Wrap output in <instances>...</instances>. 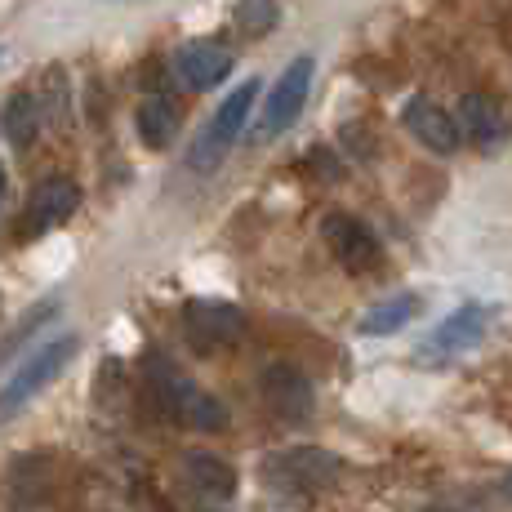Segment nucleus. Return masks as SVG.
<instances>
[{"instance_id": "nucleus-16", "label": "nucleus", "mask_w": 512, "mask_h": 512, "mask_svg": "<svg viewBox=\"0 0 512 512\" xmlns=\"http://www.w3.org/2000/svg\"><path fill=\"white\" fill-rule=\"evenodd\" d=\"M419 308H423V299L415 290H401V294H392V299H383V303H374V308L361 317V334L366 339H383V334H397V330H406L410 321L419 317Z\"/></svg>"}, {"instance_id": "nucleus-4", "label": "nucleus", "mask_w": 512, "mask_h": 512, "mask_svg": "<svg viewBox=\"0 0 512 512\" xmlns=\"http://www.w3.org/2000/svg\"><path fill=\"white\" fill-rule=\"evenodd\" d=\"M259 90H263L259 81H245V85H236V90L223 98L219 112L210 116V125H205L201 139H196L192 152H187V165H192V170H214V165L232 152V143L241 139L245 125H250V112H254Z\"/></svg>"}, {"instance_id": "nucleus-10", "label": "nucleus", "mask_w": 512, "mask_h": 512, "mask_svg": "<svg viewBox=\"0 0 512 512\" xmlns=\"http://www.w3.org/2000/svg\"><path fill=\"white\" fill-rule=\"evenodd\" d=\"M321 236H326L330 254H334V259H339L348 272H370V268H379L383 245H379V236L370 232V223L352 219V214H326V223H321Z\"/></svg>"}, {"instance_id": "nucleus-9", "label": "nucleus", "mask_w": 512, "mask_h": 512, "mask_svg": "<svg viewBox=\"0 0 512 512\" xmlns=\"http://www.w3.org/2000/svg\"><path fill=\"white\" fill-rule=\"evenodd\" d=\"M259 388H263L268 410L285 423H303V419H312V410H317V388H312L308 374L299 366H290V361H272V366L263 370Z\"/></svg>"}, {"instance_id": "nucleus-12", "label": "nucleus", "mask_w": 512, "mask_h": 512, "mask_svg": "<svg viewBox=\"0 0 512 512\" xmlns=\"http://www.w3.org/2000/svg\"><path fill=\"white\" fill-rule=\"evenodd\" d=\"M455 121H459V134L477 147H499L512 134V112L504 98L495 94H464L455 107Z\"/></svg>"}, {"instance_id": "nucleus-13", "label": "nucleus", "mask_w": 512, "mask_h": 512, "mask_svg": "<svg viewBox=\"0 0 512 512\" xmlns=\"http://www.w3.org/2000/svg\"><path fill=\"white\" fill-rule=\"evenodd\" d=\"M490 326V308L486 303H464V308H455L446 321H441L437 330L428 334V339L419 343V357H455V352H468L481 343V334Z\"/></svg>"}, {"instance_id": "nucleus-6", "label": "nucleus", "mask_w": 512, "mask_h": 512, "mask_svg": "<svg viewBox=\"0 0 512 512\" xmlns=\"http://www.w3.org/2000/svg\"><path fill=\"white\" fill-rule=\"evenodd\" d=\"M183 334L201 357H214V352H228L241 343L245 312L228 299H192L183 308Z\"/></svg>"}, {"instance_id": "nucleus-1", "label": "nucleus", "mask_w": 512, "mask_h": 512, "mask_svg": "<svg viewBox=\"0 0 512 512\" xmlns=\"http://www.w3.org/2000/svg\"><path fill=\"white\" fill-rule=\"evenodd\" d=\"M143 374H147V388H152L156 406H161L170 419H179L183 428L219 432L223 423H228V406H223L214 392H205L201 383L187 379L170 357H156L152 352V357L143 361Z\"/></svg>"}, {"instance_id": "nucleus-2", "label": "nucleus", "mask_w": 512, "mask_h": 512, "mask_svg": "<svg viewBox=\"0 0 512 512\" xmlns=\"http://www.w3.org/2000/svg\"><path fill=\"white\" fill-rule=\"evenodd\" d=\"M263 481L277 486L281 495L312 499V495H326L330 486L343 481V459L321 446H290L263 464Z\"/></svg>"}, {"instance_id": "nucleus-20", "label": "nucleus", "mask_w": 512, "mask_h": 512, "mask_svg": "<svg viewBox=\"0 0 512 512\" xmlns=\"http://www.w3.org/2000/svg\"><path fill=\"white\" fill-rule=\"evenodd\" d=\"M504 495L512 499V472H508V481H504Z\"/></svg>"}, {"instance_id": "nucleus-7", "label": "nucleus", "mask_w": 512, "mask_h": 512, "mask_svg": "<svg viewBox=\"0 0 512 512\" xmlns=\"http://www.w3.org/2000/svg\"><path fill=\"white\" fill-rule=\"evenodd\" d=\"M179 481L201 512H223L236 499V468L223 455H210V450H187Z\"/></svg>"}, {"instance_id": "nucleus-17", "label": "nucleus", "mask_w": 512, "mask_h": 512, "mask_svg": "<svg viewBox=\"0 0 512 512\" xmlns=\"http://www.w3.org/2000/svg\"><path fill=\"white\" fill-rule=\"evenodd\" d=\"M41 125H45V112H41V98L36 94H14L5 103V134L18 152H27V147L36 143Z\"/></svg>"}, {"instance_id": "nucleus-22", "label": "nucleus", "mask_w": 512, "mask_h": 512, "mask_svg": "<svg viewBox=\"0 0 512 512\" xmlns=\"http://www.w3.org/2000/svg\"><path fill=\"white\" fill-rule=\"evenodd\" d=\"M0 54H5V49H0Z\"/></svg>"}, {"instance_id": "nucleus-8", "label": "nucleus", "mask_w": 512, "mask_h": 512, "mask_svg": "<svg viewBox=\"0 0 512 512\" xmlns=\"http://www.w3.org/2000/svg\"><path fill=\"white\" fill-rule=\"evenodd\" d=\"M76 205H81V187H76L72 179H63V174H54V179H41V183L32 187V196H27V205H23L18 236H23V241L49 236L54 228H63V223L72 219Z\"/></svg>"}, {"instance_id": "nucleus-18", "label": "nucleus", "mask_w": 512, "mask_h": 512, "mask_svg": "<svg viewBox=\"0 0 512 512\" xmlns=\"http://www.w3.org/2000/svg\"><path fill=\"white\" fill-rule=\"evenodd\" d=\"M277 18H281L277 0H236V9H232V23H236V32H241L245 41L268 36L272 27H277Z\"/></svg>"}, {"instance_id": "nucleus-3", "label": "nucleus", "mask_w": 512, "mask_h": 512, "mask_svg": "<svg viewBox=\"0 0 512 512\" xmlns=\"http://www.w3.org/2000/svg\"><path fill=\"white\" fill-rule=\"evenodd\" d=\"M72 357H76V334H58V339L41 343L32 357L18 361V370L9 374L5 388H0V419L18 415V410H23L27 401L36 397V392L49 388L58 374L72 366Z\"/></svg>"}, {"instance_id": "nucleus-15", "label": "nucleus", "mask_w": 512, "mask_h": 512, "mask_svg": "<svg viewBox=\"0 0 512 512\" xmlns=\"http://www.w3.org/2000/svg\"><path fill=\"white\" fill-rule=\"evenodd\" d=\"M179 125H183V107L170 94H147L139 112H134V130H139L143 147H152V152H165L179 139Z\"/></svg>"}, {"instance_id": "nucleus-11", "label": "nucleus", "mask_w": 512, "mask_h": 512, "mask_svg": "<svg viewBox=\"0 0 512 512\" xmlns=\"http://www.w3.org/2000/svg\"><path fill=\"white\" fill-rule=\"evenodd\" d=\"M401 125L410 130V139L423 143L428 152H437V156H450V152H459V121H455V112H446V107L437 103V98H406L401 103Z\"/></svg>"}, {"instance_id": "nucleus-21", "label": "nucleus", "mask_w": 512, "mask_h": 512, "mask_svg": "<svg viewBox=\"0 0 512 512\" xmlns=\"http://www.w3.org/2000/svg\"><path fill=\"white\" fill-rule=\"evenodd\" d=\"M428 512H459V508H428Z\"/></svg>"}, {"instance_id": "nucleus-19", "label": "nucleus", "mask_w": 512, "mask_h": 512, "mask_svg": "<svg viewBox=\"0 0 512 512\" xmlns=\"http://www.w3.org/2000/svg\"><path fill=\"white\" fill-rule=\"evenodd\" d=\"M54 312H58V299H45V303H41V308H32V312H27V321H23V326H18L14 334H9V339H5V343H0V361H9V357H14V352H18V348H23V343H27V339H32V334H36V330H41V326H45V321H49V317H54Z\"/></svg>"}, {"instance_id": "nucleus-14", "label": "nucleus", "mask_w": 512, "mask_h": 512, "mask_svg": "<svg viewBox=\"0 0 512 512\" xmlns=\"http://www.w3.org/2000/svg\"><path fill=\"white\" fill-rule=\"evenodd\" d=\"M174 76L187 90H214L232 76V54L219 41H187L174 54Z\"/></svg>"}, {"instance_id": "nucleus-5", "label": "nucleus", "mask_w": 512, "mask_h": 512, "mask_svg": "<svg viewBox=\"0 0 512 512\" xmlns=\"http://www.w3.org/2000/svg\"><path fill=\"white\" fill-rule=\"evenodd\" d=\"M312 81H317V58L312 54H299L285 63V72L272 81L268 98H263V112H259V130H254V139L268 143L285 134L294 121L303 116V107H308V94H312Z\"/></svg>"}]
</instances>
